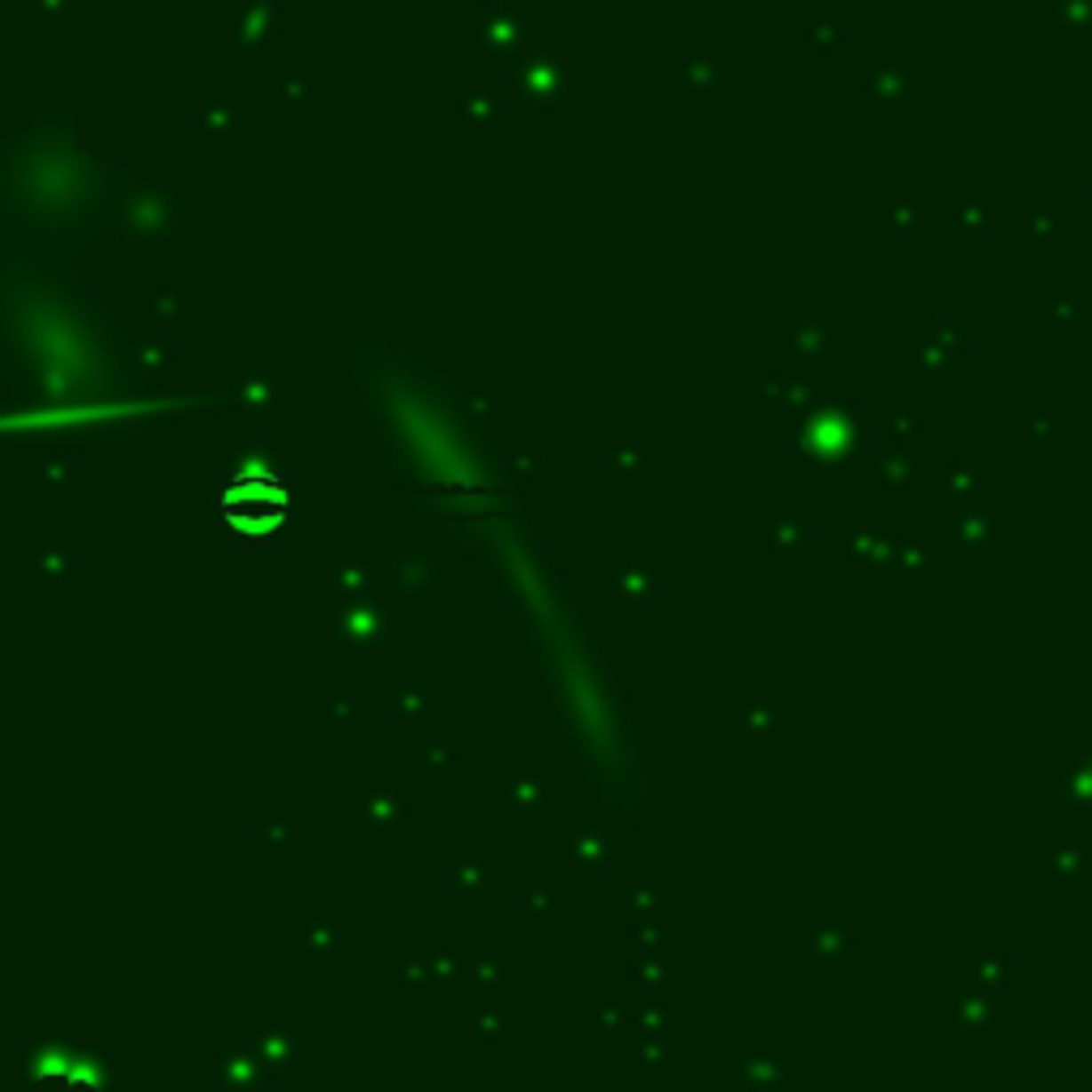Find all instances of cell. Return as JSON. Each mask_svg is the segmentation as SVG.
Wrapping results in <instances>:
<instances>
[{
    "instance_id": "6da1fadb",
    "label": "cell",
    "mask_w": 1092,
    "mask_h": 1092,
    "mask_svg": "<svg viewBox=\"0 0 1092 1092\" xmlns=\"http://www.w3.org/2000/svg\"><path fill=\"white\" fill-rule=\"evenodd\" d=\"M218 516L235 538H269L291 516V495L278 474H235L218 499Z\"/></svg>"
}]
</instances>
